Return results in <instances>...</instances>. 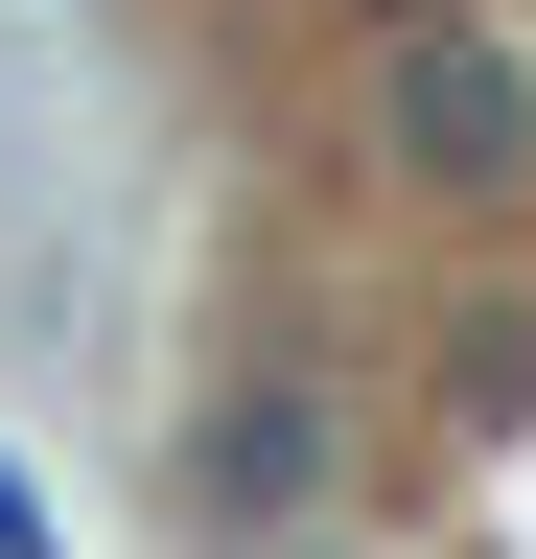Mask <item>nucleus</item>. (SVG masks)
<instances>
[{
	"instance_id": "obj_1",
	"label": "nucleus",
	"mask_w": 536,
	"mask_h": 559,
	"mask_svg": "<svg viewBox=\"0 0 536 559\" xmlns=\"http://www.w3.org/2000/svg\"><path fill=\"white\" fill-rule=\"evenodd\" d=\"M373 140H396V187H513L536 164V70L466 47V24H420V47L373 70Z\"/></svg>"
},
{
	"instance_id": "obj_2",
	"label": "nucleus",
	"mask_w": 536,
	"mask_h": 559,
	"mask_svg": "<svg viewBox=\"0 0 536 559\" xmlns=\"http://www.w3.org/2000/svg\"><path fill=\"white\" fill-rule=\"evenodd\" d=\"M326 466H350V419H326V396H234L211 443H187L211 513H326Z\"/></svg>"
},
{
	"instance_id": "obj_3",
	"label": "nucleus",
	"mask_w": 536,
	"mask_h": 559,
	"mask_svg": "<svg viewBox=\"0 0 536 559\" xmlns=\"http://www.w3.org/2000/svg\"><path fill=\"white\" fill-rule=\"evenodd\" d=\"M373 24H466V0H373Z\"/></svg>"
}]
</instances>
